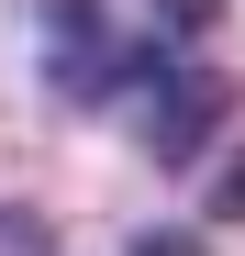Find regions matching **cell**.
<instances>
[{
  "instance_id": "1",
  "label": "cell",
  "mask_w": 245,
  "mask_h": 256,
  "mask_svg": "<svg viewBox=\"0 0 245 256\" xmlns=\"http://www.w3.org/2000/svg\"><path fill=\"white\" fill-rule=\"evenodd\" d=\"M200 34L212 0H45V78L67 100H145Z\"/></svg>"
},
{
  "instance_id": "2",
  "label": "cell",
  "mask_w": 245,
  "mask_h": 256,
  "mask_svg": "<svg viewBox=\"0 0 245 256\" xmlns=\"http://www.w3.org/2000/svg\"><path fill=\"white\" fill-rule=\"evenodd\" d=\"M223 112H234V78H223V67H200V56H178V67H168V78L134 100L145 145L168 156V167H190L200 145H212V134H223Z\"/></svg>"
},
{
  "instance_id": "3",
  "label": "cell",
  "mask_w": 245,
  "mask_h": 256,
  "mask_svg": "<svg viewBox=\"0 0 245 256\" xmlns=\"http://www.w3.org/2000/svg\"><path fill=\"white\" fill-rule=\"evenodd\" d=\"M134 256H200V245H190V234H145Z\"/></svg>"
},
{
  "instance_id": "4",
  "label": "cell",
  "mask_w": 245,
  "mask_h": 256,
  "mask_svg": "<svg viewBox=\"0 0 245 256\" xmlns=\"http://www.w3.org/2000/svg\"><path fill=\"white\" fill-rule=\"evenodd\" d=\"M223 212H245V167H234V178H223Z\"/></svg>"
}]
</instances>
